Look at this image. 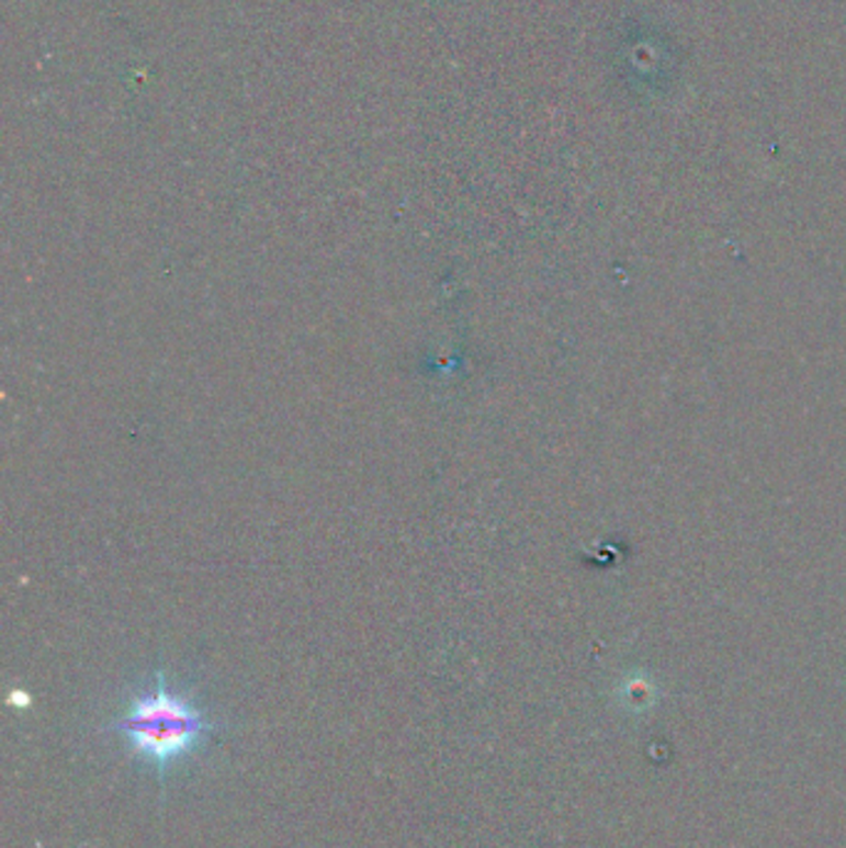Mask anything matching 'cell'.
I'll return each instance as SVG.
<instances>
[{
	"instance_id": "1",
	"label": "cell",
	"mask_w": 846,
	"mask_h": 848,
	"mask_svg": "<svg viewBox=\"0 0 846 848\" xmlns=\"http://www.w3.org/2000/svg\"><path fill=\"white\" fill-rule=\"evenodd\" d=\"M112 735L125 742L127 755L157 779H167L177 767L196 757L218 732L192 692L169 685L165 672L132 692L127 708L110 722Z\"/></svg>"
}]
</instances>
